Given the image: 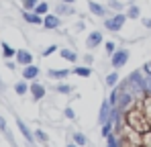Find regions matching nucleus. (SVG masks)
I'll return each instance as SVG.
<instances>
[{"label":"nucleus","mask_w":151,"mask_h":147,"mask_svg":"<svg viewBox=\"0 0 151 147\" xmlns=\"http://www.w3.org/2000/svg\"><path fill=\"white\" fill-rule=\"evenodd\" d=\"M61 23H63V19H61L59 14H55V12H47V14L43 17V27H45L47 31H57V29H61Z\"/></svg>","instance_id":"nucleus-5"},{"label":"nucleus","mask_w":151,"mask_h":147,"mask_svg":"<svg viewBox=\"0 0 151 147\" xmlns=\"http://www.w3.org/2000/svg\"><path fill=\"white\" fill-rule=\"evenodd\" d=\"M2 55H4L6 59H10V57H14V55H17V49L10 47L6 41H2Z\"/></svg>","instance_id":"nucleus-25"},{"label":"nucleus","mask_w":151,"mask_h":147,"mask_svg":"<svg viewBox=\"0 0 151 147\" xmlns=\"http://www.w3.org/2000/svg\"><path fill=\"white\" fill-rule=\"evenodd\" d=\"M61 2H68V4H74L76 0H61Z\"/></svg>","instance_id":"nucleus-42"},{"label":"nucleus","mask_w":151,"mask_h":147,"mask_svg":"<svg viewBox=\"0 0 151 147\" xmlns=\"http://www.w3.org/2000/svg\"><path fill=\"white\" fill-rule=\"evenodd\" d=\"M110 117H112V106H110V102L108 100H104L100 104V112H98V122L104 125V122L110 121Z\"/></svg>","instance_id":"nucleus-8"},{"label":"nucleus","mask_w":151,"mask_h":147,"mask_svg":"<svg viewBox=\"0 0 151 147\" xmlns=\"http://www.w3.org/2000/svg\"><path fill=\"white\" fill-rule=\"evenodd\" d=\"M0 90H4V84H2V80H0Z\"/></svg>","instance_id":"nucleus-43"},{"label":"nucleus","mask_w":151,"mask_h":147,"mask_svg":"<svg viewBox=\"0 0 151 147\" xmlns=\"http://www.w3.org/2000/svg\"><path fill=\"white\" fill-rule=\"evenodd\" d=\"M84 29H86V23H82V21H80V23L76 24V31H84Z\"/></svg>","instance_id":"nucleus-39"},{"label":"nucleus","mask_w":151,"mask_h":147,"mask_svg":"<svg viewBox=\"0 0 151 147\" xmlns=\"http://www.w3.org/2000/svg\"><path fill=\"white\" fill-rule=\"evenodd\" d=\"M143 72H145V74H151V59L145 63V66H143Z\"/></svg>","instance_id":"nucleus-38"},{"label":"nucleus","mask_w":151,"mask_h":147,"mask_svg":"<svg viewBox=\"0 0 151 147\" xmlns=\"http://www.w3.org/2000/svg\"><path fill=\"white\" fill-rule=\"evenodd\" d=\"M14 59H17V63L19 66H29V63H33V53L31 51H27V49H17V55H14Z\"/></svg>","instance_id":"nucleus-11"},{"label":"nucleus","mask_w":151,"mask_h":147,"mask_svg":"<svg viewBox=\"0 0 151 147\" xmlns=\"http://www.w3.org/2000/svg\"><path fill=\"white\" fill-rule=\"evenodd\" d=\"M139 21H141V24H143L145 29H151V17H141Z\"/></svg>","instance_id":"nucleus-35"},{"label":"nucleus","mask_w":151,"mask_h":147,"mask_svg":"<svg viewBox=\"0 0 151 147\" xmlns=\"http://www.w3.org/2000/svg\"><path fill=\"white\" fill-rule=\"evenodd\" d=\"M59 57L65 59V61H70V63H76L78 61V53H76L74 49H68V47L59 49Z\"/></svg>","instance_id":"nucleus-17"},{"label":"nucleus","mask_w":151,"mask_h":147,"mask_svg":"<svg viewBox=\"0 0 151 147\" xmlns=\"http://www.w3.org/2000/svg\"><path fill=\"white\" fill-rule=\"evenodd\" d=\"M137 104V96L127 88V90H123L121 92V98H119V104H116V108L121 110V112H129L133 106Z\"/></svg>","instance_id":"nucleus-3"},{"label":"nucleus","mask_w":151,"mask_h":147,"mask_svg":"<svg viewBox=\"0 0 151 147\" xmlns=\"http://www.w3.org/2000/svg\"><path fill=\"white\" fill-rule=\"evenodd\" d=\"M0 131H2V133H8V129H6V121H4V117H0Z\"/></svg>","instance_id":"nucleus-37"},{"label":"nucleus","mask_w":151,"mask_h":147,"mask_svg":"<svg viewBox=\"0 0 151 147\" xmlns=\"http://www.w3.org/2000/svg\"><path fill=\"white\" fill-rule=\"evenodd\" d=\"M17 127H19L21 135H23V137L27 139V143H31V145H33V143H35V133H33V131L27 127V122H25V121H21V119H17Z\"/></svg>","instance_id":"nucleus-12"},{"label":"nucleus","mask_w":151,"mask_h":147,"mask_svg":"<svg viewBox=\"0 0 151 147\" xmlns=\"http://www.w3.org/2000/svg\"><path fill=\"white\" fill-rule=\"evenodd\" d=\"M6 68H8V70H14V68H17V63H14V61H10V59H8V61H6Z\"/></svg>","instance_id":"nucleus-40"},{"label":"nucleus","mask_w":151,"mask_h":147,"mask_svg":"<svg viewBox=\"0 0 151 147\" xmlns=\"http://www.w3.org/2000/svg\"><path fill=\"white\" fill-rule=\"evenodd\" d=\"M104 49H106V55H112L116 51V43L114 41H104Z\"/></svg>","instance_id":"nucleus-32"},{"label":"nucleus","mask_w":151,"mask_h":147,"mask_svg":"<svg viewBox=\"0 0 151 147\" xmlns=\"http://www.w3.org/2000/svg\"><path fill=\"white\" fill-rule=\"evenodd\" d=\"M106 147H119V137H116V135L106 137Z\"/></svg>","instance_id":"nucleus-33"},{"label":"nucleus","mask_w":151,"mask_h":147,"mask_svg":"<svg viewBox=\"0 0 151 147\" xmlns=\"http://www.w3.org/2000/svg\"><path fill=\"white\" fill-rule=\"evenodd\" d=\"M100 135L104 137V139L110 137V135H114V122H112V121L104 122V125H102V133H100Z\"/></svg>","instance_id":"nucleus-24"},{"label":"nucleus","mask_w":151,"mask_h":147,"mask_svg":"<svg viewBox=\"0 0 151 147\" xmlns=\"http://www.w3.org/2000/svg\"><path fill=\"white\" fill-rule=\"evenodd\" d=\"M129 57H131V51H129L127 47L116 49V51L110 55V66H112L114 70H119V68H125L127 61H129Z\"/></svg>","instance_id":"nucleus-4"},{"label":"nucleus","mask_w":151,"mask_h":147,"mask_svg":"<svg viewBox=\"0 0 151 147\" xmlns=\"http://www.w3.org/2000/svg\"><path fill=\"white\" fill-rule=\"evenodd\" d=\"M29 86H31V84H27V80L23 78L21 82H17V84H14V92H17L19 96H25L27 92H29Z\"/></svg>","instance_id":"nucleus-21"},{"label":"nucleus","mask_w":151,"mask_h":147,"mask_svg":"<svg viewBox=\"0 0 151 147\" xmlns=\"http://www.w3.org/2000/svg\"><path fill=\"white\" fill-rule=\"evenodd\" d=\"M108 8H112L114 12H123L125 10V4L121 0H108Z\"/></svg>","instance_id":"nucleus-28"},{"label":"nucleus","mask_w":151,"mask_h":147,"mask_svg":"<svg viewBox=\"0 0 151 147\" xmlns=\"http://www.w3.org/2000/svg\"><path fill=\"white\" fill-rule=\"evenodd\" d=\"M23 21H25L27 24H43V17L37 14L35 10H25V12H23Z\"/></svg>","instance_id":"nucleus-15"},{"label":"nucleus","mask_w":151,"mask_h":147,"mask_svg":"<svg viewBox=\"0 0 151 147\" xmlns=\"http://www.w3.org/2000/svg\"><path fill=\"white\" fill-rule=\"evenodd\" d=\"M127 21H129L127 12H114V14H110V17L104 19V29L110 31V33H119V31H123Z\"/></svg>","instance_id":"nucleus-2"},{"label":"nucleus","mask_w":151,"mask_h":147,"mask_svg":"<svg viewBox=\"0 0 151 147\" xmlns=\"http://www.w3.org/2000/svg\"><path fill=\"white\" fill-rule=\"evenodd\" d=\"M29 92H31V96L35 102H39V100H43L45 94H47V88L41 84V82H37V80H33L31 82V86H29Z\"/></svg>","instance_id":"nucleus-7"},{"label":"nucleus","mask_w":151,"mask_h":147,"mask_svg":"<svg viewBox=\"0 0 151 147\" xmlns=\"http://www.w3.org/2000/svg\"><path fill=\"white\" fill-rule=\"evenodd\" d=\"M84 63H86V66H92V63H94V55H92V53H86V55H84Z\"/></svg>","instance_id":"nucleus-36"},{"label":"nucleus","mask_w":151,"mask_h":147,"mask_svg":"<svg viewBox=\"0 0 151 147\" xmlns=\"http://www.w3.org/2000/svg\"><path fill=\"white\" fill-rule=\"evenodd\" d=\"M104 82H106V86H108V88H114V86H119V82H121V78H119V74H116V70H114V72H110V74H108Z\"/></svg>","instance_id":"nucleus-22"},{"label":"nucleus","mask_w":151,"mask_h":147,"mask_svg":"<svg viewBox=\"0 0 151 147\" xmlns=\"http://www.w3.org/2000/svg\"><path fill=\"white\" fill-rule=\"evenodd\" d=\"M63 117H65L68 121H74V119H76V112H74V108H72V106H68V108L63 110Z\"/></svg>","instance_id":"nucleus-34"},{"label":"nucleus","mask_w":151,"mask_h":147,"mask_svg":"<svg viewBox=\"0 0 151 147\" xmlns=\"http://www.w3.org/2000/svg\"><path fill=\"white\" fill-rule=\"evenodd\" d=\"M125 121L127 125H131L133 129H137V131H141V133H145V131H149L151 125L147 121V117H145V112H143V106H141V100H137V104L125 112Z\"/></svg>","instance_id":"nucleus-1"},{"label":"nucleus","mask_w":151,"mask_h":147,"mask_svg":"<svg viewBox=\"0 0 151 147\" xmlns=\"http://www.w3.org/2000/svg\"><path fill=\"white\" fill-rule=\"evenodd\" d=\"M33 133H35V141H39V143H49V135H47L43 129H35Z\"/></svg>","instance_id":"nucleus-27"},{"label":"nucleus","mask_w":151,"mask_h":147,"mask_svg":"<svg viewBox=\"0 0 151 147\" xmlns=\"http://www.w3.org/2000/svg\"><path fill=\"white\" fill-rule=\"evenodd\" d=\"M70 74H72L70 68H61V70H47V76H49L51 80H57V82L68 80V78H70Z\"/></svg>","instance_id":"nucleus-14"},{"label":"nucleus","mask_w":151,"mask_h":147,"mask_svg":"<svg viewBox=\"0 0 151 147\" xmlns=\"http://www.w3.org/2000/svg\"><path fill=\"white\" fill-rule=\"evenodd\" d=\"M39 74H41V70H39L35 63H29V66H25V68H23V78H25L27 82L37 80V78H39Z\"/></svg>","instance_id":"nucleus-13"},{"label":"nucleus","mask_w":151,"mask_h":147,"mask_svg":"<svg viewBox=\"0 0 151 147\" xmlns=\"http://www.w3.org/2000/svg\"><path fill=\"white\" fill-rule=\"evenodd\" d=\"M55 92H59V94L68 96V94H72V92H74V86H70V84H65V82L61 80L59 84H55Z\"/></svg>","instance_id":"nucleus-20"},{"label":"nucleus","mask_w":151,"mask_h":147,"mask_svg":"<svg viewBox=\"0 0 151 147\" xmlns=\"http://www.w3.org/2000/svg\"><path fill=\"white\" fill-rule=\"evenodd\" d=\"M65 147H80V145H78V143H74V141H70V143H68Z\"/></svg>","instance_id":"nucleus-41"},{"label":"nucleus","mask_w":151,"mask_h":147,"mask_svg":"<svg viewBox=\"0 0 151 147\" xmlns=\"http://www.w3.org/2000/svg\"><path fill=\"white\" fill-rule=\"evenodd\" d=\"M125 12H127V19H129V21H137V19H141V8H139L137 4H133V2L127 6Z\"/></svg>","instance_id":"nucleus-16"},{"label":"nucleus","mask_w":151,"mask_h":147,"mask_svg":"<svg viewBox=\"0 0 151 147\" xmlns=\"http://www.w3.org/2000/svg\"><path fill=\"white\" fill-rule=\"evenodd\" d=\"M72 74L80 76V78H90V76H92V68L84 63V66H78V68H74V70H72Z\"/></svg>","instance_id":"nucleus-18"},{"label":"nucleus","mask_w":151,"mask_h":147,"mask_svg":"<svg viewBox=\"0 0 151 147\" xmlns=\"http://www.w3.org/2000/svg\"><path fill=\"white\" fill-rule=\"evenodd\" d=\"M21 4H23V10H35L39 0H21Z\"/></svg>","instance_id":"nucleus-30"},{"label":"nucleus","mask_w":151,"mask_h":147,"mask_svg":"<svg viewBox=\"0 0 151 147\" xmlns=\"http://www.w3.org/2000/svg\"><path fill=\"white\" fill-rule=\"evenodd\" d=\"M72 137H74V143H78L80 147H86V145H88V137H86L84 133L74 131V133H72Z\"/></svg>","instance_id":"nucleus-23"},{"label":"nucleus","mask_w":151,"mask_h":147,"mask_svg":"<svg viewBox=\"0 0 151 147\" xmlns=\"http://www.w3.org/2000/svg\"><path fill=\"white\" fill-rule=\"evenodd\" d=\"M141 106H143V112H145V117L151 125V94H145V98L141 100Z\"/></svg>","instance_id":"nucleus-19"},{"label":"nucleus","mask_w":151,"mask_h":147,"mask_svg":"<svg viewBox=\"0 0 151 147\" xmlns=\"http://www.w3.org/2000/svg\"><path fill=\"white\" fill-rule=\"evenodd\" d=\"M141 147H151V129L141 133Z\"/></svg>","instance_id":"nucleus-29"},{"label":"nucleus","mask_w":151,"mask_h":147,"mask_svg":"<svg viewBox=\"0 0 151 147\" xmlns=\"http://www.w3.org/2000/svg\"><path fill=\"white\" fill-rule=\"evenodd\" d=\"M35 12H37V14H41V17H45V14L49 12V2H45V0H39V4L35 6Z\"/></svg>","instance_id":"nucleus-26"},{"label":"nucleus","mask_w":151,"mask_h":147,"mask_svg":"<svg viewBox=\"0 0 151 147\" xmlns=\"http://www.w3.org/2000/svg\"><path fill=\"white\" fill-rule=\"evenodd\" d=\"M88 10L98 17V19H106V6L100 4V2H94V0H88Z\"/></svg>","instance_id":"nucleus-10"},{"label":"nucleus","mask_w":151,"mask_h":147,"mask_svg":"<svg viewBox=\"0 0 151 147\" xmlns=\"http://www.w3.org/2000/svg\"><path fill=\"white\" fill-rule=\"evenodd\" d=\"M55 14H59L61 19L63 17H72V14H76V10H74V4H68V2H57L55 4Z\"/></svg>","instance_id":"nucleus-9"},{"label":"nucleus","mask_w":151,"mask_h":147,"mask_svg":"<svg viewBox=\"0 0 151 147\" xmlns=\"http://www.w3.org/2000/svg\"><path fill=\"white\" fill-rule=\"evenodd\" d=\"M104 43V35H102L100 31H92L88 37H86V41H84V45L88 51H92V49H98Z\"/></svg>","instance_id":"nucleus-6"},{"label":"nucleus","mask_w":151,"mask_h":147,"mask_svg":"<svg viewBox=\"0 0 151 147\" xmlns=\"http://www.w3.org/2000/svg\"><path fill=\"white\" fill-rule=\"evenodd\" d=\"M55 51H59V45H55V43H53V45H47V47L43 49V51H41V55H43V57H49L51 53H55Z\"/></svg>","instance_id":"nucleus-31"}]
</instances>
